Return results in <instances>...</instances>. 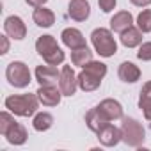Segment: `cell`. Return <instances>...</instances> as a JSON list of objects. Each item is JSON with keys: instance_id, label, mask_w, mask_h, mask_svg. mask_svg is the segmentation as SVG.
Instances as JSON below:
<instances>
[{"instance_id": "obj_1", "label": "cell", "mask_w": 151, "mask_h": 151, "mask_svg": "<svg viewBox=\"0 0 151 151\" xmlns=\"http://www.w3.org/2000/svg\"><path fill=\"white\" fill-rule=\"evenodd\" d=\"M4 105H6V109L9 112H13L18 117H32L37 112L39 98H37L36 93L34 94L32 93H27V94H13V96H7L6 98Z\"/></svg>"}, {"instance_id": "obj_2", "label": "cell", "mask_w": 151, "mask_h": 151, "mask_svg": "<svg viewBox=\"0 0 151 151\" xmlns=\"http://www.w3.org/2000/svg\"><path fill=\"white\" fill-rule=\"evenodd\" d=\"M36 52L43 57V60L46 64L52 66H60L66 59V53L62 52V48L57 45V39L50 34L39 36L36 41Z\"/></svg>"}, {"instance_id": "obj_3", "label": "cell", "mask_w": 151, "mask_h": 151, "mask_svg": "<svg viewBox=\"0 0 151 151\" xmlns=\"http://www.w3.org/2000/svg\"><path fill=\"white\" fill-rule=\"evenodd\" d=\"M91 43H93V48L94 52L100 55V57H114L117 53V41L112 34L110 29H105V27H98L91 32Z\"/></svg>"}, {"instance_id": "obj_4", "label": "cell", "mask_w": 151, "mask_h": 151, "mask_svg": "<svg viewBox=\"0 0 151 151\" xmlns=\"http://www.w3.org/2000/svg\"><path fill=\"white\" fill-rule=\"evenodd\" d=\"M121 133H123V142L130 147H140L142 142L146 140V130L142 123H139L135 117H123Z\"/></svg>"}, {"instance_id": "obj_5", "label": "cell", "mask_w": 151, "mask_h": 151, "mask_svg": "<svg viewBox=\"0 0 151 151\" xmlns=\"http://www.w3.org/2000/svg\"><path fill=\"white\" fill-rule=\"evenodd\" d=\"M6 78H7L9 86H13L16 89H25L32 82V75H30V69L25 62L13 60L6 68Z\"/></svg>"}, {"instance_id": "obj_6", "label": "cell", "mask_w": 151, "mask_h": 151, "mask_svg": "<svg viewBox=\"0 0 151 151\" xmlns=\"http://www.w3.org/2000/svg\"><path fill=\"white\" fill-rule=\"evenodd\" d=\"M59 89L64 96H73L78 89V75L75 73L71 66H62L60 78H59Z\"/></svg>"}, {"instance_id": "obj_7", "label": "cell", "mask_w": 151, "mask_h": 151, "mask_svg": "<svg viewBox=\"0 0 151 151\" xmlns=\"http://www.w3.org/2000/svg\"><path fill=\"white\" fill-rule=\"evenodd\" d=\"M4 32L11 39H14V41H22V39L27 37V25H25V22L20 16L13 14V16L6 18V22H4Z\"/></svg>"}, {"instance_id": "obj_8", "label": "cell", "mask_w": 151, "mask_h": 151, "mask_svg": "<svg viewBox=\"0 0 151 151\" xmlns=\"http://www.w3.org/2000/svg\"><path fill=\"white\" fill-rule=\"evenodd\" d=\"M34 77L37 80L39 86H57L59 78H60V71L57 69V66L46 64V66H37L34 71Z\"/></svg>"}, {"instance_id": "obj_9", "label": "cell", "mask_w": 151, "mask_h": 151, "mask_svg": "<svg viewBox=\"0 0 151 151\" xmlns=\"http://www.w3.org/2000/svg\"><path fill=\"white\" fill-rule=\"evenodd\" d=\"M39 103L43 107H57L62 100V91L57 86H39V89L36 91Z\"/></svg>"}, {"instance_id": "obj_10", "label": "cell", "mask_w": 151, "mask_h": 151, "mask_svg": "<svg viewBox=\"0 0 151 151\" xmlns=\"http://www.w3.org/2000/svg\"><path fill=\"white\" fill-rule=\"evenodd\" d=\"M96 137H98V140H100L101 146H105V147H114V146H117V144L123 140L121 126L117 128V126H114V124L109 123L107 126H103V128L96 133Z\"/></svg>"}, {"instance_id": "obj_11", "label": "cell", "mask_w": 151, "mask_h": 151, "mask_svg": "<svg viewBox=\"0 0 151 151\" xmlns=\"http://www.w3.org/2000/svg\"><path fill=\"white\" fill-rule=\"evenodd\" d=\"M68 16L75 22H86L91 16V4L89 0H69L68 4Z\"/></svg>"}, {"instance_id": "obj_12", "label": "cell", "mask_w": 151, "mask_h": 151, "mask_svg": "<svg viewBox=\"0 0 151 151\" xmlns=\"http://www.w3.org/2000/svg\"><path fill=\"white\" fill-rule=\"evenodd\" d=\"M60 39H62V45L68 46L69 50H77V48H82V46H87L86 43V37L84 34L75 29V27H68L60 32Z\"/></svg>"}, {"instance_id": "obj_13", "label": "cell", "mask_w": 151, "mask_h": 151, "mask_svg": "<svg viewBox=\"0 0 151 151\" xmlns=\"http://www.w3.org/2000/svg\"><path fill=\"white\" fill-rule=\"evenodd\" d=\"M140 75H142V73H140V68H139L137 64L130 62V60L121 62L119 68H117V77H119V80L124 82V84H135V82L140 78Z\"/></svg>"}, {"instance_id": "obj_14", "label": "cell", "mask_w": 151, "mask_h": 151, "mask_svg": "<svg viewBox=\"0 0 151 151\" xmlns=\"http://www.w3.org/2000/svg\"><path fill=\"white\" fill-rule=\"evenodd\" d=\"M110 121H109V117L98 109V105L96 107H93V109H89V112L86 114V124H87V128L91 130V132H94V133H98L103 126H107Z\"/></svg>"}, {"instance_id": "obj_15", "label": "cell", "mask_w": 151, "mask_h": 151, "mask_svg": "<svg viewBox=\"0 0 151 151\" xmlns=\"http://www.w3.org/2000/svg\"><path fill=\"white\" fill-rule=\"evenodd\" d=\"M98 109L109 117V121H117V119H123V105L114 100V98H105L98 103Z\"/></svg>"}, {"instance_id": "obj_16", "label": "cell", "mask_w": 151, "mask_h": 151, "mask_svg": "<svg viewBox=\"0 0 151 151\" xmlns=\"http://www.w3.org/2000/svg\"><path fill=\"white\" fill-rule=\"evenodd\" d=\"M101 80H103L101 77L82 68V71L78 73V89H82L84 93H93L101 86Z\"/></svg>"}, {"instance_id": "obj_17", "label": "cell", "mask_w": 151, "mask_h": 151, "mask_svg": "<svg viewBox=\"0 0 151 151\" xmlns=\"http://www.w3.org/2000/svg\"><path fill=\"white\" fill-rule=\"evenodd\" d=\"M130 27H133V16L130 11H119L110 18V30L112 32L121 34Z\"/></svg>"}, {"instance_id": "obj_18", "label": "cell", "mask_w": 151, "mask_h": 151, "mask_svg": "<svg viewBox=\"0 0 151 151\" xmlns=\"http://www.w3.org/2000/svg\"><path fill=\"white\" fill-rule=\"evenodd\" d=\"M4 137H6V140H7L9 144H13V146H22V144L27 142L29 133H27V130H25V126H23L22 123L14 121V123L11 124V128L6 132Z\"/></svg>"}, {"instance_id": "obj_19", "label": "cell", "mask_w": 151, "mask_h": 151, "mask_svg": "<svg viewBox=\"0 0 151 151\" xmlns=\"http://www.w3.org/2000/svg\"><path fill=\"white\" fill-rule=\"evenodd\" d=\"M32 20H34V23H36L37 27H41V29H50V27L55 23V13H53L52 9L41 6V7H36V9H34Z\"/></svg>"}, {"instance_id": "obj_20", "label": "cell", "mask_w": 151, "mask_h": 151, "mask_svg": "<svg viewBox=\"0 0 151 151\" xmlns=\"http://www.w3.org/2000/svg\"><path fill=\"white\" fill-rule=\"evenodd\" d=\"M142 30L139 27H130L126 29L124 32H121L119 39H121V45L126 46V48H139L142 45Z\"/></svg>"}, {"instance_id": "obj_21", "label": "cell", "mask_w": 151, "mask_h": 151, "mask_svg": "<svg viewBox=\"0 0 151 151\" xmlns=\"http://www.w3.org/2000/svg\"><path fill=\"white\" fill-rule=\"evenodd\" d=\"M32 126L36 132H48L53 126V116L50 112H36L32 119Z\"/></svg>"}, {"instance_id": "obj_22", "label": "cell", "mask_w": 151, "mask_h": 151, "mask_svg": "<svg viewBox=\"0 0 151 151\" xmlns=\"http://www.w3.org/2000/svg\"><path fill=\"white\" fill-rule=\"evenodd\" d=\"M91 60H93V52H91L87 46L71 50V62H73V66L84 68V66H86L87 62H91Z\"/></svg>"}, {"instance_id": "obj_23", "label": "cell", "mask_w": 151, "mask_h": 151, "mask_svg": "<svg viewBox=\"0 0 151 151\" xmlns=\"http://www.w3.org/2000/svg\"><path fill=\"white\" fill-rule=\"evenodd\" d=\"M137 27L144 34L151 32V9H142L139 13V16H137Z\"/></svg>"}, {"instance_id": "obj_24", "label": "cell", "mask_w": 151, "mask_h": 151, "mask_svg": "<svg viewBox=\"0 0 151 151\" xmlns=\"http://www.w3.org/2000/svg\"><path fill=\"white\" fill-rule=\"evenodd\" d=\"M14 121H16V119H14V114L9 112V110H4L2 114H0V133L6 135V132L11 128V124H13Z\"/></svg>"}, {"instance_id": "obj_25", "label": "cell", "mask_w": 151, "mask_h": 151, "mask_svg": "<svg viewBox=\"0 0 151 151\" xmlns=\"http://www.w3.org/2000/svg\"><path fill=\"white\" fill-rule=\"evenodd\" d=\"M137 59L142 60V62H149L151 60V41H146L139 46V52H137Z\"/></svg>"}, {"instance_id": "obj_26", "label": "cell", "mask_w": 151, "mask_h": 151, "mask_svg": "<svg viewBox=\"0 0 151 151\" xmlns=\"http://www.w3.org/2000/svg\"><path fill=\"white\" fill-rule=\"evenodd\" d=\"M144 103H151V80L142 86L140 94H139V107Z\"/></svg>"}, {"instance_id": "obj_27", "label": "cell", "mask_w": 151, "mask_h": 151, "mask_svg": "<svg viewBox=\"0 0 151 151\" xmlns=\"http://www.w3.org/2000/svg\"><path fill=\"white\" fill-rule=\"evenodd\" d=\"M98 6L103 13H112L117 6V0H98Z\"/></svg>"}, {"instance_id": "obj_28", "label": "cell", "mask_w": 151, "mask_h": 151, "mask_svg": "<svg viewBox=\"0 0 151 151\" xmlns=\"http://www.w3.org/2000/svg\"><path fill=\"white\" fill-rule=\"evenodd\" d=\"M140 110H142V114H144V117L151 123V103H144V105H140L139 107Z\"/></svg>"}, {"instance_id": "obj_29", "label": "cell", "mask_w": 151, "mask_h": 151, "mask_svg": "<svg viewBox=\"0 0 151 151\" xmlns=\"http://www.w3.org/2000/svg\"><path fill=\"white\" fill-rule=\"evenodd\" d=\"M0 39H2V50H0V53L6 55V53L9 52V36H7V34H6V36H0Z\"/></svg>"}, {"instance_id": "obj_30", "label": "cell", "mask_w": 151, "mask_h": 151, "mask_svg": "<svg viewBox=\"0 0 151 151\" xmlns=\"http://www.w3.org/2000/svg\"><path fill=\"white\" fill-rule=\"evenodd\" d=\"M25 2H27L30 7H34V9H36V7H41V6H45V4L48 2V0H25Z\"/></svg>"}, {"instance_id": "obj_31", "label": "cell", "mask_w": 151, "mask_h": 151, "mask_svg": "<svg viewBox=\"0 0 151 151\" xmlns=\"http://www.w3.org/2000/svg\"><path fill=\"white\" fill-rule=\"evenodd\" d=\"M130 2L135 6V7H147L151 4V0H130Z\"/></svg>"}]
</instances>
